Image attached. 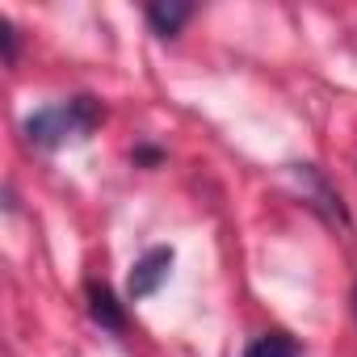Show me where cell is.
I'll return each instance as SVG.
<instances>
[{
	"instance_id": "1",
	"label": "cell",
	"mask_w": 357,
	"mask_h": 357,
	"mask_svg": "<svg viewBox=\"0 0 357 357\" xmlns=\"http://www.w3.org/2000/svg\"><path fill=\"white\" fill-rule=\"evenodd\" d=\"M101 118H105L101 101H97V97H89V93H80V97L55 101V105H47V109L30 114L22 130H26V139H30L34 147L55 151V147H63V143L89 139V135L101 126Z\"/></svg>"
},
{
	"instance_id": "2",
	"label": "cell",
	"mask_w": 357,
	"mask_h": 357,
	"mask_svg": "<svg viewBox=\"0 0 357 357\" xmlns=\"http://www.w3.org/2000/svg\"><path fill=\"white\" fill-rule=\"evenodd\" d=\"M168 269H172V248H151V252H143V257L135 261V269H130V282H126L130 303H135V298L155 294V290H160V282L168 278Z\"/></svg>"
},
{
	"instance_id": "3",
	"label": "cell",
	"mask_w": 357,
	"mask_h": 357,
	"mask_svg": "<svg viewBox=\"0 0 357 357\" xmlns=\"http://www.w3.org/2000/svg\"><path fill=\"white\" fill-rule=\"evenodd\" d=\"M89 315H93V324H101L105 332H126V311H122V303L114 298V290L109 286H89Z\"/></svg>"
},
{
	"instance_id": "4",
	"label": "cell",
	"mask_w": 357,
	"mask_h": 357,
	"mask_svg": "<svg viewBox=\"0 0 357 357\" xmlns=\"http://www.w3.org/2000/svg\"><path fill=\"white\" fill-rule=\"evenodd\" d=\"M194 17V5H147V26L160 34V38H172L181 34V26Z\"/></svg>"
},
{
	"instance_id": "5",
	"label": "cell",
	"mask_w": 357,
	"mask_h": 357,
	"mask_svg": "<svg viewBox=\"0 0 357 357\" xmlns=\"http://www.w3.org/2000/svg\"><path fill=\"white\" fill-rule=\"evenodd\" d=\"M244 357H303V344L290 340L286 332H265L244 349Z\"/></svg>"
},
{
	"instance_id": "6",
	"label": "cell",
	"mask_w": 357,
	"mask_h": 357,
	"mask_svg": "<svg viewBox=\"0 0 357 357\" xmlns=\"http://www.w3.org/2000/svg\"><path fill=\"white\" fill-rule=\"evenodd\" d=\"M0 43H5V63H17V30L9 17H0Z\"/></svg>"
},
{
	"instance_id": "7",
	"label": "cell",
	"mask_w": 357,
	"mask_h": 357,
	"mask_svg": "<svg viewBox=\"0 0 357 357\" xmlns=\"http://www.w3.org/2000/svg\"><path fill=\"white\" fill-rule=\"evenodd\" d=\"M353 307H357V294H353Z\"/></svg>"
}]
</instances>
